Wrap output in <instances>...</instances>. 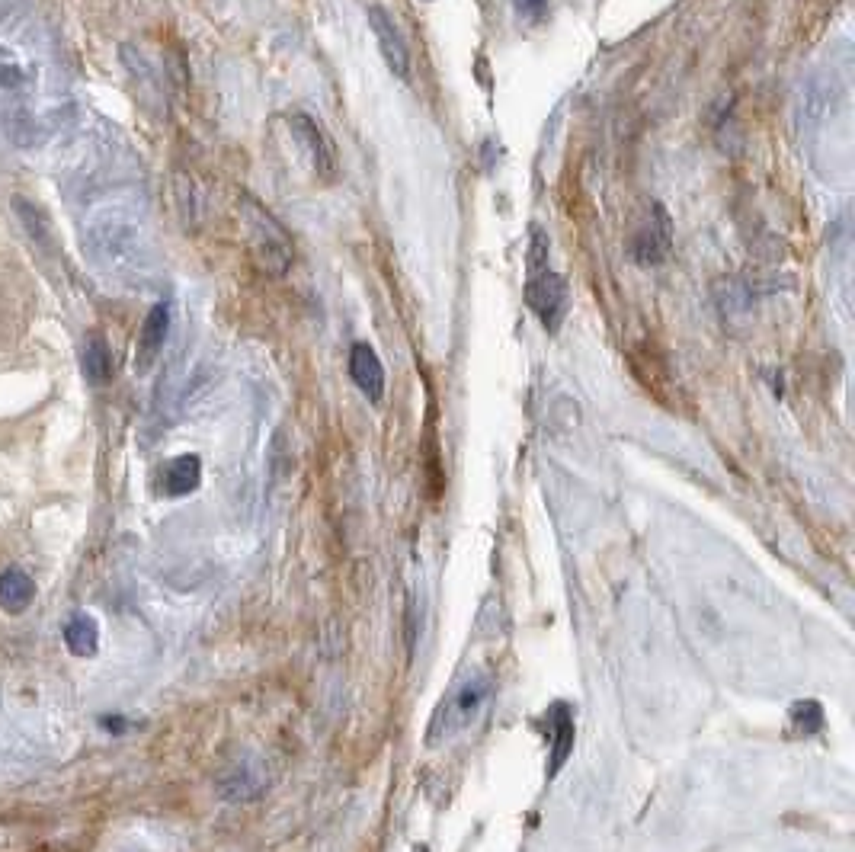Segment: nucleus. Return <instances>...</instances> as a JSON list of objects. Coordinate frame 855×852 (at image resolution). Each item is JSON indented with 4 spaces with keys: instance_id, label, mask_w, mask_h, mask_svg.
Instances as JSON below:
<instances>
[{
    "instance_id": "9",
    "label": "nucleus",
    "mask_w": 855,
    "mask_h": 852,
    "mask_svg": "<svg viewBox=\"0 0 855 852\" xmlns=\"http://www.w3.org/2000/svg\"><path fill=\"white\" fill-rule=\"evenodd\" d=\"M167 330H170V308L161 302L148 311L145 324H141V334H138V346H135V369L138 372H148L154 366V359L161 356L164 350V340H167Z\"/></svg>"
},
{
    "instance_id": "4",
    "label": "nucleus",
    "mask_w": 855,
    "mask_h": 852,
    "mask_svg": "<svg viewBox=\"0 0 855 852\" xmlns=\"http://www.w3.org/2000/svg\"><path fill=\"white\" fill-rule=\"evenodd\" d=\"M670 247H673V222H670L667 209H663L660 202H647V209L638 218V225L631 231V241H628L631 260L638 266H657L667 260Z\"/></svg>"
},
{
    "instance_id": "14",
    "label": "nucleus",
    "mask_w": 855,
    "mask_h": 852,
    "mask_svg": "<svg viewBox=\"0 0 855 852\" xmlns=\"http://www.w3.org/2000/svg\"><path fill=\"white\" fill-rule=\"evenodd\" d=\"M65 644H68V651L77 654V657H93V654H97L100 625L93 622V615H87V612L71 615L68 625H65Z\"/></svg>"
},
{
    "instance_id": "2",
    "label": "nucleus",
    "mask_w": 855,
    "mask_h": 852,
    "mask_svg": "<svg viewBox=\"0 0 855 852\" xmlns=\"http://www.w3.org/2000/svg\"><path fill=\"white\" fill-rule=\"evenodd\" d=\"M90 257L116 276H138L148 266L141 231L125 215H100L90 225Z\"/></svg>"
},
{
    "instance_id": "11",
    "label": "nucleus",
    "mask_w": 855,
    "mask_h": 852,
    "mask_svg": "<svg viewBox=\"0 0 855 852\" xmlns=\"http://www.w3.org/2000/svg\"><path fill=\"white\" fill-rule=\"evenodd\" d=\"M202 481V462L199 455H177L161 468V491L167 497H186L193 494Z\"/></svg>"
},
{
    "instance_id": "18",
    "label": "nucleus",
    "mask_w": 855,
    "mask_h": 852,
    "mask_svg": "<svg viewBox=\"0 0 855 852\" xmlns=\"http://www.w3.org/2000/svg\"><path fill=\"white\" fill-rule=\"evenodd\" d=\"M414 641H417V612H414V599H407V644L414 651Z\"/></svg>"
},
{
    "instance_id": "15",
    "label": "nucleus",
    "mask_w": 855,
    "mask_h": 852,
    "mask_svg": "<svg viewBox=\"0 0 855 852\" xmlns=\"http://www.w3.org/2000/svg\"><path fill=\"white\" fill-rule=\"evenodd\" d=\"M13 212H17V218L23 222V228H26V234L33 241H39L42 247H49V241H52V228H49V218H45L33 202L29 199H23V196H17L13 199Z\"/></svg>"
},
{
    "instance_id": "1",
    "label": "nucleus",
    "mask_w": 855,
    "mask_h": 852,
    "mask_svg": "<svg viewBox=\"0 0 855 852\" xmlns=\"http://www.w3.org/2000/svg\"><path fill=\"white\" fill-rule=\"evenodd\" d=\"M487 702H490V680L484 673H468L465 680H458L436 705L430 728H426V747L436 750L455 740L458 734H465L468 728H474V721L481 718Z\"/></svg>"
},
{
    "instance_id": "7",
    "label": "nucleus",
    "mask_w": 855,
    "mask_h": 852,
    "mask_svg": "<svg viewBox=\"0 0 855 852\" xmlns=\"http://www.w3.org/2000/svg\"><path fill=\"white\" fill-rule=\"evenodd\" d=\"M369 26H372V33L378 39V49H382V58H385V65L391 68V74L407 77L410 55H407L404 36L398 33V26H394V20L388 17V10L369 7Z\"/></svg>"
},
{
    "instance_id": "13",
    "label": "nucleus",
    "mask_w": 855,
    "mask_h": 852,
    "mask_svg": "<svg viewBox=\"0 0 855 852\" xmlns=\"http://www.w3.org/2000/svg\"><path fill=\"white\" fill-rule=\"evenodd\" d=\"M81 369L87 375L90 385H106L113 378V353H109V343L103 334H87L84 346H81Z\"/></svg>"
},
{
    "instance_id": "10",
    "label": "nucleus",
    "mask_w": 855,
    "mask_h": 852,
    "mask_svg": "<svg viewBox=\"0 0 855 852\" xmlns=\"http://www.w3.org/2000/svg\"><path fill=\"white\" fill-rule=\"evenodd\" d=\"M350 375H353L356 388L366 394L369 401H382L385 369H382V362H378V356L369 343H356L350 350Z\"/></svg>"
},
{
    "instance_id": "5",
    "label": "nucleus",
    "mask_w": 855,
    "mask_h": 852,
    "mask_svg": "<svg viewBox=\"0 0 855 852\" xmlns=\"http://www.w3.org/2000/svg\"><path fill=\"white\" fill-rule=\"evenodd\" d=\"M526 302H529L532 314L542 321V327L548 330V334H554V330L561 327L564 314H567V279L558 276V273H551V270L538 273V276H529Z\"/></svg>"
},
{
    "instance_id": "19",
    "label": "nucleus",
    "mask_w": 855,
    "mask_h": 852,
    "mask_svg": "<svg viewBox=\"0 0 855 852\" xmlns=\"http://www.w3.org/2000/svg\"><path fill=\"white\" fill-rule=\"evenodd\" d=\"M516 7H519L522 13H529V17H535V13H542L545 0H516Z\"/></svg>"
},
{
    "instance_id": "3",
    "label": "nucleus",
    "mask_w": 855,
    "mask_h": 852,
    "mask_svg": "<svg viewBox=\"0 0 855 852\" xmlns=\"http://www.w3.org/2000/svg\"><path fill=\"white\" fill-rule=\"evenodd\" d=\"M244 225H247V238H250V250L253 260L260 263V270L269 276H282L292 266V241L285 228L276 222L266 209H260L257 202H244Z\"/></svg>"
},
{
    "instance_id": "17",
    "label": "nucleus",
    "mask_w": 855,
    "mask_h": 852,
    "mask_svg": "<svg viewBox=\"0 0 855 852\" xmlns=\"http://www.w3.org/2000/svg\"><path fill=\"white\" fill-rule=\"evenodd\" d=\"M548 270V238L542 228H532V244H529V276H538Z\"/></svg>"
},
{
    "instance_id": "12",
    "label": "nucleus",
    "mask_w": 855,
    "mask_h": 852,
    "mask_svg": "<svg viewBox=\"0 0 855 852\" xmlns=\"http://www.w3.org/2000/svg\"><path fill=\"white\" fill-rule=\"evenodd\" d=\"M36 599V580L20 567H7L0 574V609L10 615H23Z\"/></svg>"
},
{
    "instance_id": "6",
    "label": "nucleus",
    "mask_w": 855,
    "mask_h": 852,
    "mask_svg": "<svg viewBox=\"0 0 855 852\" xmlns=\"http://www.w3.org/2000/svg\"><path fill=\"white\" fill-rule=\"evenodd\" d=\"M289 129H292V135H295L298 145L305 148V157H308L311 170L318 173V177H324V180L334 177L337 154H334V145L327 141V135L318 129V122L308 119V116H302V113H292V116H289Z\"/></svg>"
},
{
    "instance_id": "8",
    "label": "nucleus",
    "mask_w": 855,
    "mask_h": 852,
    "mask_svg": "<svg viewBox=\"0 0 855 852\" xmlns=\"http://www.w3.org/2000/svg\"><path fill=\"white\" fill-rule=\"evenodd\" d=\"M545 724H548V734H551L548 779H554V776H558V772L564 769V763L570 760V750H574V737H577L574 712H570V705H564V702L551 705L548 715H545Z\"/></svg>"
},
{
    "instance_id": "16",
    "label": "nucleus",
    "mask_w": 855,
    "mask_h": 852,
    "mask_svg": "<svg viewBox=\"0 0 855 852\" xmlns=\"http://www.w3.org/2000/svg\"><path fill=\"white\" fill-rule=\"evenodd\" d=\"M788 721L795 724V731L798 734H817L820 728H823V708H820V702H814V699H804V702H798V705H791V712H788Z\"/></svg>"
}]
</instances>
